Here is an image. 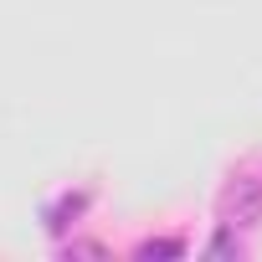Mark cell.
Here are the masks:
<instances>
[{
	"label": "cell",
	"mask_w": 262,
	"mask_h": 262,
	"mask_svg": "<svg viewBox=\"0 0 262 262\" xmlns=\"http://www.w3.org/2000/svg\"><path fill=\"white\" fill-rule=\"evenodd\" d=\"M139 257H144V262H149V257H185V242H180V236H160V242H144Z\"/></svg>",
	"instance_id": "cell-3"
},
{
	"label": "cell",
	"mask_w": 262,
	"mask_h": 262,
	"mask_svg": "<svg viewBox=\"0 0 262 262\" xmlns=\"http://www.w3.org/2000/svg\"><path fill=\"white\" fill-rule=\"evenodd\" d=\"M82 211H88V195H82V190H77V195H62L57 206H47V226H52V231H62V226H67V221H77Z\"/></svg>",
	"instance_id": "cell-2"
},
{
	"label": "cell",
	"mask_w": 262,
	"mask_h": 262,
	"mask_svg": "<svg viewBox=\"0 0 262 262\" xmlns=\"http://www.w3.org/2000/svg\"><path fill=\"white\" fill-rule=\"evenodd\" d=\"M67 252H72V257H77V252H82V257H103V247H98V242H72Z\"/></svg>",
	"instance_id": "cell-4"
},
{
	"label": "cell",
	"mask_w": 262,
	"mask_h": 262,
	"mask_svg": "<svg viewBox=\"0 0 262 262\" xmlns=\"http://www.w3.org/2000/svg\"><path fill=\"white\" fill-rule=\"evenodd\" d=\"M216 216H221V226H226V231H236V226H257V221H262V180L236 175V180L221 190Z\"/></svg>",
	"instance_id": "cell-1"
}]
</instances>
